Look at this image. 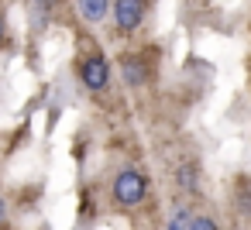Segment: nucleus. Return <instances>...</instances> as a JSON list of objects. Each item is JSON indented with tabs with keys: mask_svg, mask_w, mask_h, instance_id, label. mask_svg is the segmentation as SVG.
<instances>
[{
	"mask_svg": "<svg viewBox=\"0 0 251 230\" xmlns=\"http://www.w3.org/2000/svg\"><path fill=\"white\" fill-rule=\"evenodd\" d=\"M148 196V175H141L138 168H124L114 179V203L124 209H134L138 203H145Z\"/></svg>",
	"mask_w": 251,
	"mask_h": 230,
	"instance_id": "1",
	"label": "nucleus"
},
{
	"mask_svg": "<svg viewBox=\"0 0 251 230\" xmlns=\"http://www.w3.org/2000/svg\"><path fill=\"white\" fill-rule=\"evenodd\" d=\"M79 79H83V86H86L90 93L107 90V83H110V62H107L100 52L86 55V59L79 62Z\"/></svg>",
	"mask_w": 251,
	"mask_h": 230,
	"instance_id": "2",
	"label": "nucleus"
},
{
	"mask_svg": "<svg viewBox=\"0 0 251 230\" xmlns=\"http://www.w3.org/2000/svg\"><path fill=\"white\" fill-rule=\"evenodd\" d=\"M145 0H114L110 4V18L117 24V31H134L145 21Z\"/></svg>",
	"mask_w": 251,
	"mask_h": 230,
	"instance_id": "3",
	"label": "nucleus"
},
{
	"mask_svg": "<svg viewBox=\"0 0 251 230\" xmlns=\"http://www.w3.org/2000/svg\"><path fill=\"white\" fill-rule=\"evenodd\" d=\"M117 66H121V76H124V83L127 86H145L148 83V62H145V55H121L117 59Z\"/></svg>",
	"mask_w": 251,
	"mask_h": 230,
	"instance_id": "4",
	"label": "nucleus"
},
{
	"mask_svg": "<svg viewBox=\"0 0 251 230\" xmlns=\"http://www.w3.org/2000/svg\"><path fill=\"white\" fill-rule=\"evenodd\" d=\"M76 11L86 24H97L110 14V0H76Z\"/></svg>",
	"mask_w": 251,
	"mask_h": 230,
	"instance_id": "5",
	"label": "nucleus"
},
{
	"mask_svg": "<svg viewBox=\"0 0 251 230\" xmlns=\"http://www.w3.org/2000/svg\"><path fill=\"white\" fill-rule=\"evenodd\" d=\"M179 185L189 189V192L196 189V165H182V168H179Z\"/></svg>",
	"mask_w": 251,
	"mask_h": 230,
	"instance_id": "6",
	"label": "nucleus"
},
{
	"mask_svg": "<svg viewBox=\"0 0 251 230\" xmlns=\"http://www.w3.org/2000/svg\"><path fill=\"white\" fill-rule=\"evenodd\" d=\"M186 230H220V227H217V220H210V216H189Z\"/></svg>",
	"mask_w": 251,
	"mask_h": 230,
	"instance_id": "7",
	"label": "nucleus"
},
{
	"mask_svg": "<svg viewBox=\"0 0 251 230\" xmlns=\"http://www.w3.org/2000/svg\"><path fill=\"white\" fill-rule=\"evenodd\" d=\"M55 4L59 0H35V11H38V21H45L52 11H55Z\"/></svg>",
	"mask_w": 251,
	"mask_h": 230,
	"instance_id": "8",
	"label": "nucleus"
},
{
	"mask_svg": "<svg viewBox=\"0 0 251 230\" xmlns=\"http://www.w3.org/2000/svg\"><path fill=\"white\" fill-rule=\"evenodd\" d=\"M186 223H189V213H186V209H179V213L172 216V223H169V230H186Z\"/></svg>",
	"mask_w": 251,
	"mask_h": 230,
	"instance_id": "9",
	"label": "nucleus"
},
{
	"mask_svg": "<svg viewBox=\"0 0 251 230\" xmlns=\"http://www.w3.org/2000/svg\"><path fill=\"white\" fill-rule=\"evenodd\" d=\"M4 220H7V199L0 196V223H4Z\"/></svg>",
	"mask_w": 251,
	"mask_h": 230,
	"instance_id": "10",
	"label": "nucleus"
},
{
	"mask_svg": "<svg viewBox=\"0 0 251 230\" xmlns=\"http://www.w3.org/2000/svg\"><path fill=\"white\" fill-rule=\"evenodd\" d=\"M0 45H4V21H0Z\"/></svg>",
	"mask_w": 251,
	"mask_h": 230,
	"instance_id": "11",
	"label": "nucleus"
}]
</instances>
